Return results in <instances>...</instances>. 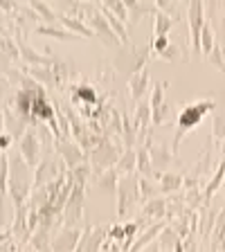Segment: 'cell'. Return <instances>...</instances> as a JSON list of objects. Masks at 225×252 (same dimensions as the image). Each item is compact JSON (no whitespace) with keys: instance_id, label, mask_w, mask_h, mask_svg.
I'll return each instance as SVG.
<instances>
[{"instance_id":"cell-38","label":"cell","mask_w":225,"mask_h":252,"mask_svg":"<svg viewBox=\"0 0 225 252\" xmlns=\"http://www.w3.org/2000/svg\"><path fill=\"white\" fill-rule=\"evenodd\" d=\"M104 5L108 7V9L113 11V16H117L124 25H129V9H126V5L122 0H104Z\"/></svg>"},{"instance_id":"cell-4","label":"cell","mask_w":225,"mask_h":252,"mask_svg":"<svg viewBox=\"0 0 225 252\" xmlns=\"http://www.w3.org/2000/svg\"><path fill=\"white\" fill-rule=\"evenodd\" d=\"M153 59V50L151 45H122L120 52L115 54V59H113V65H115L117 72H124V74H135L140 72L142 68H147L149 63H151Z\"/></svg>"},{"instance_id":"cell-10","label":"cell","mask_w":225,"mask_h":252,"mask_svg":"<svg viewBox=\"0 0 225 252\" xmlns=\"http://www.w3.org/2000/svg\"><path fill=\"white\" fill-rule=\"evenodd\" d=\"M16 144H18V151H21L23 160L27 162V167L36 169L38 162H41V140H38V135H36V128L30 126Z\"/></svg>"},{"instance_id":"cell-46","label":"cell","mask_w":225,"mask_h":252,"mask_svg":"<svg viewBox=\"0 0 225 252\" xmlns=\"http://www.w3.org/2000/svg\"><path fill=\"white\" fill-rule=\"evenodd\" d=\"M164 252H173V250H164Z\"/></svg>"},{"instance_id":"cell-43","label":"cell","mask_w":225,"mask_h":252,"mask_svg":"<svg viewBox=\"0 0 225 252\" xmlns=\"http://www.w3.org/2000/svg\"><path fill=\"white\" fill-rule=\"evenodd\" d=\"M5 32H9L7 30V16L2 14V9H0V34H5Z\"/></svg>"},{"instance_id":"cell-9","label":"cell","mask_w":225,"mask_h":252,"mask_svg":"<svg viewBox=\"0 0 225 252\" xmlns=\"http://www.w3.org/2000/svg\"><path fill=\"white\" fill-rule=\"evenodd\" d=\"M65 171H70L65 164H63V160L54 153V156L45 158V160H41L36 167V173H34V183H32V189L34 187H41V185H47L52 183V180H57L59 176H63Z\"/></svg>"},{"instance_id":"cell-14","label":"cell","mask_w":225,"mask_h":252,"mask_svg":"<svg viewBox=\"0 0 225 252\" xmlns=\"http://www.w3.org/2000/svg\"><path fill=\"white\" fill-rule=\"evenodd\" d=\"M144 147L149 149V156H151V164L156 171H167V167L171 162H176V156L171 153V149H167L164 144H160V142H153L151 135H147V140H144Z\"/></svg>"},{"instance_id":"cell-35","label":"cell","mask_w":225,"mask_h":252,"mask_svg":"<svg viewBox=\"0 0 225 252\" xmlns=\"http://www.w3.org/2000/svg\"><path fill=\"white\" fill-rule=\"evenodd\" d=\"M30 7H32L34 11H36L38 18H43V21H45L47 25H54V23H57V18H59L57 11H54L52 7L47 5V2H43V0H32Z\"/></svg>"},{"instance_id":"cell-7","label":"cell","mask_w":225,"mask_h":252,"mask_svg":"<svg viewBox=\"0 0 225 252\" xmlns=\"http://www.w3.org/2000/svg\"><path fill=\"white\" fill-rule=\"evenodd\" d=\"M207 16V5L203 0H192L187 2V23H189V45L194 50V54L200 52V32H203V23Z\"/></svg>"},{"instance_id":"cell-13","label":"cell","mask_w":225,"mask_h":252,"mask_svg":"<svg viewBox=\"0 0 225 252\" xmlns=\"http://www.w3.org/2000/svg\"><path fill=\"white\" fill-rule=\"evenodd\" d=\"M14 38H16V43H18V52H21L23 61H27L30 65H36V68H52L54 63H57L54 57H47V54L36 52V50L25 41V34H16Z\"/></svg>"},{"instance_id":"cell-34","label":"cell","mask_w":225,"mask_h":252,"mask_svg":"<svg viewBox=\"0 0 225 252\" xmlns=\"http://www.w3.org/2000/svg\"><path fill=\"white\" fill-rule=\"evenodd\" d=\"M117 180H120L117 171H115V169H108V171L101 173L99 178H95V185H97L99 189H104V191H108V194H115Z\"/></svg>"},{"instance_id":"cell-31","label":"cell","mask_w":225,"mask_h":252,"mask_svg":"<svg viewBox=\"0 0 225 252\" xmlns=\"http://www.w3.org/2000/svg\"><path fill=\"white\" fill-rule=\"evenodd\" d=\"M106 241H108V227L106 225L93 227L90 234H88V243H86L84 252H101V248H104Z\"/></svg>"},{"instance_id":"cell-29","label":"cell","mask_w":225,"mask_h":252,"mask_svg":"<svg viewBox=\"0 0 225 252\" xmlns=\"http://www.w3.org/2000/svg\"><path fill=\"white\" fill-rule=\"evenodd\" d=\"M176 23H178V18L167 16V14H162V11H156V14H153V38L169 36V32L173 30Z\"/></svg>"},{"instance_id":"cell-16","label":"cell","mask_w":225,"mask_h":252,"mask_svg":"<svg viewBox=\"0 0 225 252\" xmlns=\"http://www.w3.org/2000/svg\"><path fill=\"white\" fill-rule=\"evenodd\" d=\"M54 72V81H57V90L68 88L70 84H74V79L79 74V68L72 61H65V59H57V63L52 65Z\"/></svg>"},{"instance_id":"cell-27","label":"cell","mask_w":225,"mask_h":252,"mask_svg":"<svg viewBox=\"0 0 225 252\" xmlns=\"http://www.w3.org/2000/svg\"><path fill=\"white\" fill-rule=\"evenodd\" d=\"M223 183H225V156L221 158V164L216 167V171H214V176H212V180L205 185V191H203V203H205V205L210 203L212 196L219 191Z\"/></svg>"},{"instance_id":"cell-15","label":"cell","mask_w":225,"mask_h":252,"mask_svg":"<svg viewBox=\"0 0 225 252\" xmlns=\"http://www.w3.org/2000/svg\"><path fill=\"white\" fill-rule=\"evenodd\" d=\"M81 239V227H65L59 230V234L52 236V252H74L77 243Z\"/></svg>"},{"instance_id":"cell-21","label":"cell","mask_w":225,"mask_h":252,"mask_svg":"<svg viewBox=\"0 0 225 252\" xmlns=\"http://www.w3.org/2000/svg\"><path fill=\"white\" fill-rule=\"evenodd\" d=\"M126 9H129V25H126V30H129V34H131V30L137 25V21H140L144 14H156V5H151V2H137V0H124Z\"/></svg>"},{"instance_id":"cell-2","label":"cell","mask_w":225,"mask_h":252,"mask_svg":"<svg viewBox=\"0 0 225 252\" xmlns=\"http://www.w3.org/2000/svg\"><path fill=\"white\" fill-rule=\"evenodd\" d=\"M214 108H216V101L212 99V97L196 99V101H192V104H187V106L180 108L178 120H176V133H173V140H171V153L173 156L178 153L183 137L187 135V133L194 131L196 126L203 122V117L207 115V113H212Z\"/></svg>"},{"instance_id":"cell-24","label":"cell","mask_w":225,"mask_h":252,"mask_svg":"<svg viewBox=\"0 0 225 252\" xmlns=\"http://www.w3.org/2000/svg\"><path fill=\"white\" fill-rule=\"evenodd\" d=\"M216 45H219V38H216V32H214V25H212V18H210V16H205L203 32H200V52L205 54V59L214 52Z\"/></svg>"},{"instance_id":"cell-44","label":"cell","mask_w":225,"mask_h":252,"mask_svg":"<svg viewBox=\"0 0 225 252\" xmlns=\"http://www.w3.org/2000/svg\"><path fill=\"white\" fill-rule=\"evenodd\" d=\"M160 248H162V246H160V243H156V241H153V243H149V246L144 248V252H160Z\"/></svg>"},{"instance_id":"cell-41","label":"cell","mask_w":225,"mask_h":252,"mask_svg":"<svg viewBox=\"0 0 225 252\" xmlns=\"http://www.w3.org/2000/svg\"><path fill=\"white\" fill-rule=\"evenodd\" d=\"M11 144H14V140H11L9 133H0V153H7Z\"/></svg>"},{"instance_id":"cell-5","label":"cell","mask_w":225,"mask_h":252,"mask_svg":"<svg viewBox=\"0 0 225 252\" xmlns=\"http://www.w3.org/2000/svg\"><path fill=\"white\" fill-rule=\"evenodd\" d=\"M140 176L137 173H129V176H120L117 180V216H126L129 212L140 203Z\"/></svg>"},{"instance_id":"cell-8","label":"cell","mask_w":225,"mask_h":252,"mask_svg":"<svg viewBox=\"0 0 225 252\" xmlns=\"http://www.w3.org/2000/svg\"><path fill=\"white\" fill-rule=\"evenodd\" d=\"M68 90H70V94H72V104H77L79 108H93V106L97 108V106L108 101L106 94H99L93 84H86V81H81V84H70Z\"/></svg>"},{"instance_id":"cell-40","label":"cell","mask_w":225,"mask_h":252,"mask_svg":"<svg viewBox=\"0 0 225 252\" xmlns=\"http://www.w3.org/2000/svg\"><path fill=\"white\" fill-rule=\"evenodd\" d=\"M9 90H11V84L5 79V74H0V104H5V101H7Z\"/></svg>"},{"instance_id":"cell-11","label":"cell","mask_w":225,"mask_h":252,"mask_svg":"<svg viewBox=\"0 0 225 252\" xmlns=\"http://www.w3.org/2000/svg\"><path fill=\"white\" fill-rule=\"evenodd\" d=\"M54 153L61 158L63 164H65L70 171L88 160L86 153H84V149L79 147V144H74L72 140H63V137H57V140H54Z\"/></svg>"},{"instance_id":"cell-3","label":"cell","mask_w":225,"mask_h":252,"mask_svg":"<svg viewBox=\"0 0 225 252\" xmlns=\"http://www.w3.org/2000/svg\"><path fill=\"white\" fill-rule=\"evenodd\" d=\"M122 153H124V142H122V137H115V135L101 137L99 144L88 153V162H90V167H93V180L99 178L101 173L108 171V169H115Z\"/></svg>"},{"instance_id":"cell-30","label":"cell","mask_w":225,"mask_h":252,"mask_svg":"<svg viewBox=\"0 0 225 252\" xmlns=\"http://www.w3.org/2000/svg\"><path fill=\"white\" fill-rule=\"evenodd\" d=\"M115 171H117V176H129V173L137 171L135 149H124V153L120 156V160H117V164H115Z\"/></svg>"},{"instance_id":"cell-32","label":"cell","mask_w":225,"mask_h":252,"mask_svg":"<svg viewBox=\"0 0 225 252\" xmlns=\"http://www.w3.org/2000/svg\"><path fill=\"white\" fill-rule=\"evenodd\" d=\"M140 176V173H137ZM140 203H149L151 198H158V196H162V191H160V185H158V180H151V178H144V176H140Z\"/></svg>"},{"instance_id":"cell-25","label":"cell","mask_w":225,"mask_h":252,"mask_svg":"<svg viewBox=\"0 0 225 252\" xmlns=\"http://www.w3.org/2000/svg\"><path fill=\"white\" fill-rule=\"evenodd\" d=\"M133 122H135V126L140 128V135L147 140V128L149 124H151V106H149V99H140L135 104V113H133Z\"/></svg>"},{"instance_id":"cell-17","label":"cell","mask_w":225,"mask_h":252,"mask_svg":"<svg viewBox=\"0 0 225 252\" xmlns=\"http://www.w3.org/2000/svg\"><path fill=\"white\" fill-rule=\"evenodd\" d=\"M2 110H5V133H9L14 144H16V142L23 137V133L30 128V122H27L25 117L18 115L11 106H2Z\"/></svg>"},{"instance_id":"cell-6","label":"cell","mask_w":225,"mask_h":252,"mask_svg":"<svg viewBox=\"0 0 225 252\" xmlns=\"http://www.w3.org/2000/svg\"><path fill=\"white\" fill-rule=\"evenodd\" d=\"M84 203H86V185H77L74 183L72 191H70L65 207L61 214V223L65 227H79L81 219H84Z\"/></svg>"},{"instance_id":"cell-19","label":"cell","mask_w":225,"mask_h":252,"mask_svg":"<svg viewBox=\"0 0 225 252\" xmlns=\"http://www.w3.org/2000/svg\"><path fill=\"white\" fill-rule=\"evenodd\" d=\"M167 219V198L158 196V198H151L149 203H144L142 207V214H140V220L142 223H156V220H162Z\"/></svg>"},{"instance_id":"cell-12","label":"cell","mask_w":225,"mask_h":252,"mask_svg":"<svg viewBox=\"0 0 225 252\" xmlns=\"http://www.w3.org/2000/svg\"><path fill=\"white\" fill-rule=\"evenodd\" d=\"M151 50H153V57L158 59H164L169 63H176V61H189L187 54H183V47L176 45V43L169 41V36H160V38H151Z\"/></svg>"},{"instance_id":"cell-20","label":"cell","mask_w":225,"mask_h":252,"mask_svg":"<svg viewBox=\"0 0 225 252\" xmlns=\"http://www.w3.org/2000/svg\"><path fill=\"white\" fill-rule=\"evenodd\" d=\"M11 236H14L16 241L21 243H25V241H30V236H32V232H30V223H27V205H21V207H16V214H14V223H11Z\"/></svg>"},{"instance_id":"cell-22","label":"cell","mask_w":225,"mask_h":252,"mask_svg":"<svg viewBox=\"0 0 225 252\" xmlns=\"http://www.w3.org/2000/svg\"><path fill=\"white\" fill-rule=\"evenodd\" d=\"M34 32L36 34H41V36H52V38H59V41H77V38H81V36H77L74 32H70V30H65L63 25H47V23H38L36 27H34Z\"/></svg>"},{"instance_id":"cell-37","label":"cell","mask_w":225,"mask_h":252,"mask_svg":"<svg viewBox=\"0 0 225 252\" xmlns=\"http://www.w3.org/2000/svg\"><path fill=\"white\" fill-rule=\"evenodd\" d=\"M212 137L216 142H225V113H214V117H212ZM223 156H225V147H223Z\"/></svg>"},{"instance_id":"cell-1","label":"cell","mask_w":225,"mask_h":252,"mask_svg":"<svg viewBox=\"0 0 225 252\" xmlns=\"http://www.w3.org/2000/svg\"><path fill=\"white\" fill-rule=\"evenodd\" d=\"M9 156V176H7V194L14 200V207H21L27 203L32 194V183H34V176H32V169L27 167V162L23 160L21 151H11Z\"/></svg>"},{"instance_id":"cell-33","label":"cell","mask_w":225,"mask_h":252,"mask_svg":"<svg viewBox=\"0 0 225 252\" xmlns=\"http://www.w3.org/2000/svg\"><path fill=\"white\" fill-rule=\"evenodd\" d=\"M0 52H5L9 61H21V52H18V43H16L14 34L11 32H5L0 34Z\"/></svg>"},{"instance_id":"cell-42","label":"cell","mask_w":225,"mask_h":252,"mask_svg":"<svg viewBox=\"0 0 225 252\" xmlns=\"http://www.w3.org/2000/svg\"><path fill=\"white\" fill-rule=\"evenodd\" d=\"M16 7H18V2H14V0H0V9H2L5 16H9Z\"/></svg>"},{"instance_id":"cell-36","label":"cell","mask_w":225,"mask_h":252,"mask_svg":"<svg viewBox=\"0 0 225 252\" xmlns=\"http://www.w3.org/2000/svg\"><path fill=\"white\" fill-rule=\"evenodd\" d=\"M70 173H72V180L77 185H86V187H88V183L93 180V167H90L88 160H86V162H81L79 167H74Z\"/></svg>"},{"instance_id":"cell-26","label":"cell","mask_w":225,"mask_h":252,"mask_svg":"<svg viewBox=\"0 0 225 252\" xmlns=\"http://www.w3.org/2000/svg\"><path fill=\"white\" fill-rule=\"evenodd\" d=\"M158 185H160L162 194H178L185 185V176L183 173H173V171H162Z\"/></svg>"},{"instance_id":"cell-39","label":"cell","mask_w":225,"mask_h":252,"mask_svg":"<svg viewBox=\"0 0 225 252\" xmlns=\"http://www.w3.org/2000/svg\"><path fill=\"white\" fill-rule=\"evenodd\" d=\"M108 239L113 243L115 241H124L126 236H124V225H122V223H115V225H110L108 227Z\"/></svg>"},{"instance_id":"cell-23","label":"cell","mask_w":225,"mask_h":252,"mask_svg":"<svg viewBox=\"0 0 225 252\" xmlns=\"http://www.w3.org/2000/svg\"><path fill=\"white\" fill-rule=\"evenodd\" d=\"M52 227H45V225H38L36 230L32 232V236H30V243H32V248L34 250H38V252H52Z\"/></svg>"},{"instance_id":"cell-45","label":"cell","mask_w":225,"mask_h":252,"mask_svg":"<svg viewBox=\"0 0 225 252\" xmlns=\"http://www.w3.org/2000/svg\"><path fill=\"white\" fill-rule=\"evenodd\" d=\"M0 133H5V110H2V104H0Z\"/></svg>"},{"instance_id":"cell-28","label":"cell","mask_w":225,"mask_h":252,"mask_svg":"<svg viewBox=\"0 0 225 252\" xmlns=\"http://www.w3.org/2000/svg\"><path fill=\"white\" fill-rule=\"evenodd\" d=\"M59 21H61V25L65 27V30L74 32L77 36H84V38H93L95 32L90 30L88 25H86L84 21H79V18H74V16H68V14H59Z\"/></svg>"},{"instance_id":"cell-18","label":"cell","mask_w":225,"mask_h":252,"mask_svg":"<svg viewBox=\"0 0 225 252\" xmlns=\"http://www.w3.org/2000/svg\"><path fill=\"white\" fill-rule=\"evenodd\" d=\"M149 84H151V74H149V65L142 68L140 72L131 74L129 77V94H131L133 104H137L140 99H144V94L149 90Z\"/></svg>"}]
</instances>
